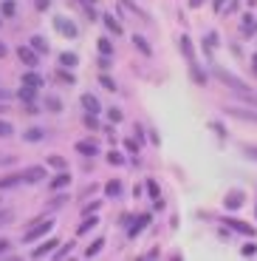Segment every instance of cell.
I'll use <instances>...</instances> for the list:
<instances>
[{"mask_svg": "<svg viewBox=\"0 0 257 261\" xmlns=\"http://www.w3.org/2000/svg\"><path fill=\"white\" fill-rule=\"evenodd\" d=\"M54 230V219H40L37 224H31V227L23 233V244H31V242H37V239H43L45 233H51Z\"/></svg>", "mask_w": 257, "mask_h": 261, "instance_id": "cell-1", "label": "cell"}, {"mask_svg": "<svg viewBox=\"0 0 257 261\" xmlns=\"http://www.w3.org/2000/svg\"><path fill=\"white\" fill-rule=\"evenodd\" d=\"M45 176H48V173H45L43 165H31V168H23V182H26V185H37V182H43Z\"/></svg>", "mask_w": 257, "mask_h": 261, "instance_id": "cell-2", "label": "cell"}, {"mask_svg": "<svg viewBox=\"0 0 257 261\" xmlns=\"http://www.w3.org/2000/svg\"><path fill=\"white\" fill-rule=\"evenodd\" d=\"M17 57H20V63L28 65V68H34V65L40 63V54L34 51L31 46H17Z\"/></svg>", "mask_w": 257, "mask_h": 261, "instance_id": "cell-3", "label": "cell"}, {"mask_svg": "<svg viewBox=\"0 0 257 261\" xmlns=\"http://www.w3.org/2000/svg\"><path fill=\"white\" fill-rule=\"evenodd\" d=\"M54 29H57L59 34H65V37H77V26H74L71 20H65V17H54Z\"/></svg>", "mask_w": 257, "mask_h": 261, "instance_id": "cell-4", "label": "cell"}, {"mask_svg": "<svg viewBox=\"0 0 257 261\" xmlns=\"http://www.w3.org/2000/svg\"><path fill=\"white\" fill-rule=\"evenodd\" d=\"M57 239H45V242L43 244H40V247H34L31 250V255H34V258H43V255H51L54 253V250H57Z\"/></svg>", "mask_w": 257, "mask_h": 261, "instance_id": "cell-5", "label": "cell"}, {"mask_svg": "<svg viewBox=\"0 0 257 261\" xmlns=\"http://www.w3.org/2000/svg\"><path fill=\"white\" fill-rule=\"evenodd\" d=\"M65 185H71V173H68V170H59L57 176L48 182V188H51V190H59V188H65Z\"/></svg>", "mask_w": 257, "mask_h": 261, "instance_id": "cell-6", "label": "cell"}, {"mask_svg": "<svg viewBox=\"0 0 257 261\" xmlns=\"http://www.w3.org/2000/svg\"><path fill=\"white\" fill-rule=\"evenodd\" d=\"M82 105H85V111L93 114V117H97V114L102 111V108H99V99L93 97V94H82Z\"/></svg>", "mask_w": 257, "mask_h": 261, "instance_id": "cell-7", "label": "cell"}, {"mask_svg": "<svg viewBox=\"0 0 257 261\" xmlns=\"http://www.w3.org/2000/svg\"><path fill=\"white\" fill-rule=\"evenodd\" d=\"M20 182H23V170H20V173H9V176H3V179H0V190L17 188Z\"/></svg>", "mask_w": 257, "mask_h": 261, "instance_id": "cell-8", "label": "cell"}, {"mask_svg": "<svg viewBox=\"0 0 257 261\" xmlns=\"http://www.w3.org/2000/svg\"><path fill=\"white\" fill-rule=\"evenodd\" d=\"M77 150L82 153V156H97V153H99L97 142H88V139H82V142H77Z\"/></svg>", "mask_w": 257, "mask_h": 261, "instance_id": "cell-9", "label": "cell"}, {"mask_svg": "<svg viewBox=\"0 0 257 261\" xmlns=\"http://www.w3.org/2000/svg\"><path fill=\"white\" fill-rule=\"evenodd\" d=\"M20 85H28V88H40V85H43V77H40L37 71H28V74H23Z\"/></svg>", "mask_w": 257, "mask_h": 261, "instance_id": "cell-10", "label": "cell"}, {"mask_svg": "<svg viewBox=\"0 0 257 261\" xmlns=\"http://www.w3.org/2000/svg\"><path fill=\"white\" fill-rule=\"evenodd\" d=\"M43 137H45L43 128H28V130H23V139H26V142H40Z\"/></svg>", "mask_w": 257, "mask_h": 261, "instance_id": "cell-11", "label": "cell"}, {"mask_svg": "<svg viewBox=\"0 0 257 261\" xmlns=\"http://www.w3.org/2000/svg\"><path fill=\"white\" fill-rule=\"evenodd\" d=\"M31 48H34L37 54H48V43H45V37L34 34V37H31Z\"/></svg>", "mask_w": 257, "mask_h": 261, "instance_id": "cell-12", "label": "cell"}, {"mask_svg": "<svg viewBox=\"0 0 257 261\" xmlns=\"http://www.w3.org/2000/svg\"><path fill=\"white\" fill-rule=\"evenodd\" d=\"M34 94H37V88H28V85H23V88H20V94H17V97L20 99H23V102H34Z\"/></svg>", "mask_w": 257, "mask_h": 261, "instance_id": "cell-13", "label": "cell"}, {"mask_svg": "<svg viewBox=\"0 0 257 261\" xmlns=\"http://www.w3.org/2000/svg\"><path fill=\"white\" fill-rule=\"evenodd\" d=\"M0 12H3V17H14V12H17L14 0H3V3H0Z\"/></svg>", "mask_w": 257, "mask_h": 261, "instance_id": "cell-14", "label": "cell"}, {"mask_svg": "<svg viewBox=\"0 0 257 261\" xmlns=\"http://www.w3.org/2000/svg\"><path fill=\"white\" fill-rule=\"evenodd\" d=\"M147 222H150V216H139V222H136L133 227H130V236H139L144 227H147Z\"/></svg>", "mask_w": 257, "mask_h": 261, "instance_id": "cell-15", "label": "cell"}, {"mask_svg": "<svg viewBox=\"0 0 257 261\" xmlns=\"http://www.w3.org/2000/svg\"><path fill=\"white\" fill-rule=\"evenodd\" d=\"M59 65H65V68H74V65H77V54L62 51V54H59Z\"/></svg>", "mask_w": 257, "mask_h": 261, "instance_id": "cell-16", "label": "cell"}, {"mask_svg": "<svg viewBox=\"0 0 257 261\" xmlns=\"http://www.w3.org/2000/svg\"><path fill=\"white\" fill-rule=\"evenodd\" d=\"M45 105H48V111H54V114H59V111H62V102H59L57 97H51V94L45 97Z\"/></svg>", "mask_w": 257, "mask_h": 261, "instance_id": "cell-17", "label": "cell"}, {"mask_svg": "<svg viewBox=\"0 0 257 261\" xmlns=\"http://www.w3.org/2000/svg\"><path fill=\"white\" fill-rule=\"evenodd\" d=\"M105 193H108V196H119V193H122V182H116V179H113V182H108V185H105Z\"/></svg>", "mask_w": 257, "mask_h": 261, "instance_id": "cell-18", "label": "cell"}, {"mask_svg": "<svg viewBox=\"0 0 257 261\" xmlns=\"http://www.w3.org/2000/svg\"><path fill=\"white\" fill-rule=\"evenodd\" d=\"M99 51H102L105 57H110V54H113V43H110L108 37H102V40H99Z\"/></svg>", "mask_w": 257, "mask_h": 261, "instance_id": "cell-19", "label": "cell"}, {"mask_svg": "<svg viewBox=\"0 0 257 261\" xmlns=\"http://www.w3.org/2000/svg\"><path fill=\"white\" fill-rule=\"evenodd\" d=\"M12 134H14L12 122H9V119H0V137L6 139V137H12Z\"/></svg>", "mask_w": 257, "mask_h": 261, "instance_id": "cell-20", "label": "cell"}, {"mask_svg": "<svg viewBox=\"0 0 257 261\" xmlns=\"http://www.w3.org/2000/svg\"><path fill=\"white\" fill-rule=\"evenodd\" d=\"M97 224H99V219H97V216H90V219H85V222L79 224V233H88V230L97 227Z\"/></svg>", "mask_w": 257, "mask_h": 261, "instance_id": "cell-21", "label": "cell"}, {"mask_svg": "<svg viewBox=\"0 0 257 261\" xmlns=\"http://www.w3.org/2000/svg\"><path fill=\"white\" fill-rule=\"evenodd\" d=\"M105 26H108L113 34H122V26H119V23H116V20L110 17V14H105Z\"/></svg>", "mask_w": 257, "mask_h": 261, "instance_id": "cell-22", "label": "cell"}, {"mask_svg": "<svg viewBox=\"0 0 257 261\" xmlns=\"http://www.w3.org/2000/svg\"><path fill=\"white\" fill-rule=\"evenodd\" d=\"M181 51H184L186 60L192 63V46H189V37H181Z\"/></svg>", "mask_w": 257, "mask_h": 261, "instance_id": "cell-23", "label": "cell"}, {"mask_svg": "<svg viewBox=\"0 0 257 261\" xmlns=\"http://www.w3.org/2000/svg\"><path fill=\"white\" fill-rule=\"evenodd\" d=\"M102 244H105V242H102V239H97V242H93V244H90V247H88V250H85V255H88V258H90V255H97V253H99V250H102Z\"/></svg>", "mask_w": 257, "mask_h": 261, "instance_id": "cell-24", "label": "cell"}, {"mask_svg": "<svg viewBox=\"0 0 257 261\" xmlns=\"http://www.w3.org/2000/svg\"><path fill=\"white\" fill-rule=\"evenodd\" d=\"M48 165H51V168L65 170V159H62V156H48Z\"/></svg>", "mask_w": 257, "mask_h": 261, "instance_id": "cell-25", "label": "cell"}, {"mask_svg": "<svg viewBox=\"0 0 257 261\" xmlns=\"http://www.w3.org/2000/svg\"><path fill=\"white\" fill-rule=\"evenodd\" d=\"M229 224H232L235 230H240V233H249V236H251V227H246V224H240L238 219H229Z\"/></svg>", "mask_w": 257, "mask_h": 261, "instance_id": "cell-26", "label": "cell"}, {"mask_svg": "<svg viewBox=\"0 0 257 261\" xmlns=\"http://www.w3.org/2000/svg\"><path fill=\"white\" fill-rule=\"evenodd\" d=\"M133 43H136V46H139V48H142V51H144V54H147V57H150V46H147V43H144V37H133Z\"/></svg>", "mask_w": 257, "mask_h": 261, "instance_id": "cell-27", "label": "cell"}, {"mask_svg": "<svg viewBox=\"0 0 257 261\" xmlns=\"http://www.w3.org/2000/svg\"><path fill=\"white\" fill-rule=\"evenodd\" d=\"M108 162H110V165H122L124 159L119 156V153H116V150H110V153H108Z\"/></svg>", "mask_w": 257, "mask_h": 261, "instance_id": "cell-28", "label": "cell"}, {"mask_svg": "<svg viewBox=\"0 0 257 261\" xmlns=\"http://www.w3.org/2000/svg\"><path fill=\"white\" fill-rule=\"evenodd\" d=\"M226 204H229V207H240V196H238V193L229 196V199H226Z\"/></svg>", "mask_w": 257, "mask_h": 261, "instance_id": "cell-29", "label": "cell"}, {"mask_svg": "<svg viewBox=\"0 0 257 261\" xmlns=\"http://www.w3.org/2000/svg\"><path fill=\"white\" fill-rule=\"evenodd\" d=\"M0 99H3V102H9V99H12V91H9V88H0Z\"/></svg>", "mask_w": 257, "mask_h": 261, "instance_id": "cell-30", "label": "cell"}, {"mask_svg": "<svg viewBox=\"0 0 257 261\" xmlns=\"http://www.w3.org/2000/svg\"><path fill=\"white\" fill-rule=\"evenodd\" d=\"M102 85H105V88H110V91H113V88H116V83H113V80H110V77H102Z\"/></svg>", "mask_w": 257, "mask_h": 261, "instance_id": "cell-31", "label": "cell"}, {"mask_svg": "<svg viewBox=\"0 0 257 261\" xmlns=\"http://www.w3.org/2000/svg\"><path fill=\"white\" fill-rule=\"evenodd\" d=\"M48 6H51V0H37V9H40V12H45Z\"/></svg>", "mask_w": 257, "mask_h": 261, "instance_id": "cell-32", "label": "cell"}, {"mask_svg": "<svg viewBox=\"0 0 257 261\" xmlns=\"http://www.w3.org/2000/svg\"><path fill=\"white\" fill-rule=\"evenodd\" d=\"M110 119H113V122H122V111H113V108H110Z\"/></svg>", "mask_w": 257, "mask_h": 261, "instance_id": "cell-33", "label": "cell"}, {"mask_svg": "<svg viewBox=\"0 0 257 261\" xmlns=\"http://www.w3.org/2000/svg\"><path fill=\"white\" fill-rule=\"evenodd\" d=\"M9 219H12V213H6V210H0V224H6Z\"/></svg>", "mask_w": 257, "mask_h": 261, "instance_id": "cell-34", "label": "cell"}, {"mask_svg": "<svg viewBox=\"0 0 257 261\" xmlns=\"http://www.w3.org/2000/svg\"><path fill=\"white\" fill-rule=\"evenodd\" d=\"M6 250H9V239H0V255L6 253Z\"/></svg>", "mask_w": 257, "mask_h": 261, "instance_id": "cell-35", "label": "cell"}, {"mask_svg": "<svg viewBox=\"0 0 257 261\" xmlns=\"http://www.w3.org/2000/svg\"><path fill=\"white\" fill-rule=\"evenodd\" d=\"M6 54H9V48H6V43H3V40H0V60L6 57Z\"/></svg>", "mask_w": 257, "mask_h": 261, "instance_id": "cell-36", "label": "cell"}, {"mask_svg": "<svg viewBox=\"0 0 257 261\" xmlns=\"http://www.w3.org/2000/svg\"><path fill=\"white\" fill-rule=\"evenodd\" d=\"M3 111H9V105H6V102H3V105H0V114H3Z\"/></svg>", "mask_w": 257, "mask_h": 261, "instance_id": "cell-37", "label": "cell"}, {"mask_svg": "<svg viewBox=\"0 0 257 261\" xmlns=\"http://www.w3.org/2000/svg\"><path fill=\"white\" fill-rule=\"evenodd\" d=\"M189 3H192V6H201V0H189Z\"/></svg>", "mask_w": 257, "mask_h": 261, "instance_id": "cell-38", "label": "cell"}, {"mask_svg": "<svg viewBox=\"0 0 257 261\" xmlns=\"http://www.w3.org/2000/svg\"><path fill=\"white\" fill-rule=\"evenodd\" d=\"M254 68H257V57H254Z\"/></svg>", "mask_w": 257, "mask_h": 261, "instance_id": "cell-39", "label": "cell"}, {"mask_svg": "<svg viewBox=\"0 0 257 261\" xmlns=\"http://www.w3.org/2000/svg\"><path fill=\"white\" fill-rule=\"evenodd\" d=\"M90 3H93V0H90Z\"/></svg>", "mask_w": 257, "mask_h": 261, "instance_id": "cell-40", "label": "cell"}]
</instances>
